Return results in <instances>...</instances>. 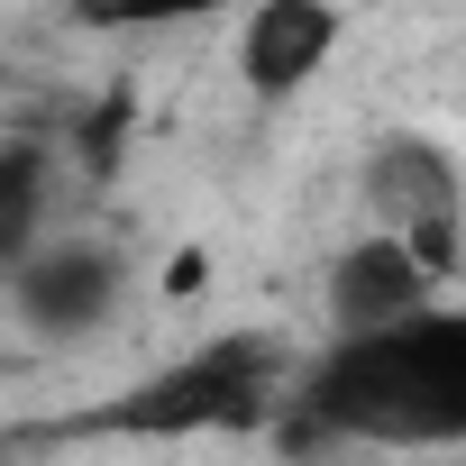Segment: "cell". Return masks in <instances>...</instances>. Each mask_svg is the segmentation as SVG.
Returning a JSON list of instances; mask_svg holds the SVG:
<instances>
[{"instance_id": "1", "label": "cell", "mask_w": 466, "mask_h": 466, "mask_svg": "<svg viewBox=\"0 0 466 466\" xmlns=\"http://www.w3.org/2000/svg\"><path fill=\"white\" fill-rule=\"evenodd\" d=\"M293 448H448L466 439V311H411L393 329H339L293 393Z\"/></svg>"}, {"instance_id": "2", "label": "cell", "mask_w": 466, "mask_h": 466, "mask_svg": "<svg viewBox=\"0 0 466 466\" xmlns=\"http://www.w3.org/2000/svg\"><path fill=\"white\" fill-rule=\"evenodd\" d=\"M293 348L266 329H228L183 348L174 366H156L147 384H128L119 402H101L83 430H119V439H228V430H257L275 420V402L293 393Z\"/></svg>"}, {"instance_id": "3", "label": "cell", "mask_w": 466, "mask_h": 466, "mask_svg": "<svg viewBox=\"0 0 466 466\" xmlns=\"http://www.w3.org/2000/svg\"><path fill=\"white\" fill-rule=\"evenodd\" d=\"M366 210L430 275H457V257H466V174L439 137H420V128L375 137L366 147Z\"/></svg>"}, {"instance_id": "4", "label": "cell", "mask_w": 466, "mask_h": 466, "mask_svg": "<svg viewBox=\"0 0 466 466\" xmlns=\"http://www.w3.org/2000/svg\"><path fill=\"white\" fill-rule=\"evenodd\" d=\"M128 293V266L101 248V238H56V248H28L10 266V311L37 329V339H92Z\"/></svg>"}, {"instance_id": "5", "label": "cell", "mask_w": 466, "mask_h": 466, "mask_svg": "<svg viewBox=\"0 0 466 466\" xmlns=\"http://www.w3.org/2000/svg\"><path fill=\"white\" fill-rule=\"evenodd\" d=\"M339 56V0H257L238 28V83L257 101H293Z\"/></svg>"}, {"instance_id": "6", "label": "cell", "mask_w": 466, "mask_h": 466, "mask_svg": "<svg viewBox=\"0 0 466 466\" xmlns=\"http://www.w3.org/2000/svg\"><path fill=\"white\" fill-rule=\"evenodd\" d=\"M439 275L393 238V228H375V238H357L339 266H329V320L339 329H393L411 311H430Z\"/></svg>"}, {"instance_id": "7", "label": "cell", "mask_w": 466, "mask_h": 466, "mask_svg": "<svg viewBox=\"0 0 466 466\" xmlns=\"http://www.w3.org/2000/svg\"><path fill=\"white\" fill-rule=\"evenodd\" d=\"M37 210H46V156L37 137H10V156H0V266L37 248Z\"/></svg>"}, {"instance_id": "8", "label": "cell", "mask_w": 466, "mask_h": 466, "mask_svg": "<svg viewBox=\"0 0 466 466\" xmlns=\"http://www.w3.org/2000/svg\"><path fill=\"white\" fill-rule=\"evenodd\" d=\"M219 0H74L83 28H183V19H210Z\"/></svg>"}, {"instance_id": "9", "label": "cell", "mask_w": 466, "mask_h": 466, "mask_svg": "<svg viewBox=\"0 0 466 466\" xmlns=\"http://www.w3.org/2000/svg\"><path fill=\"white\" fill-rule=\"evenodd\" d=\"M457 311H466V302H457Z\"/></svg>"}]
</instances>
